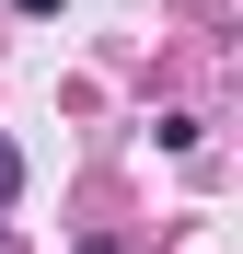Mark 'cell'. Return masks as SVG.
I'll use <instances>...</instances> for the list:
<instances>
[{
	"label": "cell",
	"instance_id": "1",
	"mask_svg": "<svg viewBox=\"0 0 243 254\" xmlns=\"http://www.w3.org/2000/svg\"><path fill=\"white\" fill-rule=\"evenodd\" d=\"M12 196H23V150L0 139V208H12Z\"/></svg>",
	"mask_w": 243,
	"mask_h": 254
},
{
	"label": "cell",
	"instance_id": "2",
	"mask_svg": "<svg viewBox=\"0 0 243 254\" xmlns=\"http://www.w3.org/2000/svg\"><path fill=\"white\" fill-rule=\"evenodd\" d=\"M12 12H58V0H12Z\"/></svg>",
	"mask_w": 243,
	"mask_h": 254
},
{
	"label": "cell",
	"instance_id": "3",
	"mask_svg": "<svg viewBox=\"0 0 243 254\" xmlns=\"http://www.w3.org/2000/svg\"><path fill=\"white\" fill-rule=\"evenodd\" d=\"M81 254H116V243H81Z\"/></svg>",
	"mask_w": 243,
	"mask_h": 254
},
{
	"label": "cell",
	"instance_id": "4",
	"mask_svg": "<svg viewBox=\"0 0 243 254\" xmlns=\"http://www.w3.org/2000/svg\"><path fill=\"white\" fill-rule=\"evenodd\" d=\"M0 254H12V231H0Z\"/></svg>",
	"mask_w": 243,
	"mask_h": 254
}]
</instances>
